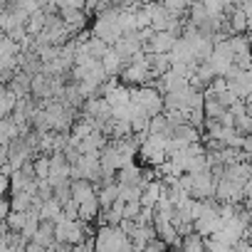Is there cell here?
Instances as JSON below:
<instances>
[{
  "mask_svg": "<svg viewBox=\"0 0 252 252\" xmlns=\"http://www.w3.org/2000/svg\"><path fill=\"white\" fill-rule=\"evenodd\" d=\"M242 151H245V156H247V161L252 158V134H245V139H242Z\"/></svg>",
  "mask_w": 252,
  "mask_h": 252,
  "instance_id": "30bf717a",
  "label": "cell"
},
{
  "mask_svg": "<svg viewBox=\"0 0 252 252\" xmlns=\"http://www.w3.org/2000/svg\"><path fill=\"white\" fill-rule=\"evenodd\" d=\"M96 193H99V186L94 181H89V178H74L72 181V198L77 203L92 200V198H96Z\"/></svg>",
  "mask_w": 252,
  "mask_h": 252,
  "instance_id": "6da1fadb",
  "label": "cell"
},
{
  "mask_svg": "<svg viewBox=\"0 0 252 252\" xmlns=\"http://www.w3.org/2000/svg\"><path fill=\"white\" fill-rule=\"evenodd\" d=\"M181 250H186V252H200V250H205V237L198 230H190L188 235H183Z\"/></svg>",
  "mask_w": 252,
  "mask_h": 252,
  "instance_id": "ba28073f",
  "label": "cell"
},
{
  "mask_svg": "<svg viewBox=\"0 0 252 252\" xmlns=\"http://www.w3.org/2000/svg\"><path fill=\"white\" fill-rule=\"evenodd\" d=\"M141 178H144V168L136 166V163L124 166V168H119V173H116V181H119V183H139V186H141Z\"/></svg>",
  "mask_w": 252,
  "mask_h": 252,
  "instance_id": "8992f818",
  "label": "cell"
},
{
  "mask_svg": "<svg viewBox=\"0 0 252 252\" xmlns=\"http://www.w3.org/2000/svg\"><path fill=\"white\" fill-rule=\"evenodd\" d=\"M60 10H87V0H60Z\"/></svg>",
  "mask_w": 252,
  "mask_h": 252,
  "instance_id": "9c48e42d",
  "label": "cell"
},
{
  "mask_svg": "<svg viewBox=\"0 0 252 252\" xmlns=\"http://www.w3.org/2000/svg\"><path fill=\"white\" fill-rule=\"evenodd\" d=\"M144 5H149V3H163V0H141Z\"/></svg>",
  "mask_w": 252,
  "mask_h": 252,
  "instance_id": "8fae6325",
  "label": "cell"
},
{
  "mask_svg": "<svg viewBox=\"0 0 252 252\" xmlns=\"http://www.w3.org/2000/svg\"><path fill=\"white\" fill-rule=\"evenodd\" d=\"M101 64H104V69H106V74H109V77H119L126 62H124V57H121V55H119V52L111 47V50H109V52L101 57Z\"/></svg>",
  "mask_w": 252,
  "mask_h": 252,
  "instance_id": "5b68a950",
  "label": "cell"
},
{
  "mask_svg": "<svg viewBox=\"0 0 252 252\" xmlns=\"http://www.w3.org/2000/svg\"><path fill=\"white\" fill-rule=\"evenodd\" d=\"M18 92L13 89V87H8V84H3V101H0V116H10L13 111H15V106H18Z\"/></svg>",
  "mask_w": 252,
  "mask_h": 252,
  "instance_id": "52a82bcc",
  "label": "cell"
},
{
  "mask_svg": "<svg viewBox=\"0 0 252 252\" xmlns=\"http://www.w3.org/2000/svg\"><path fill=\"white\" fill-rule=\"evenodd\" d=\"M106 144H109V136H106L101 129H94L89 136H84V139H82L79 149H82L84 154H96V156H99V154H101V149H104Z\"/></svg>",
  "mask_w": 252,
  "mask_h": 252,
  "instance_id": "7a4b0ae2",
  "label": "cell"
},
{
  "mask_svg": "<svg viewBox=\"0 0 252 252\" xmlns=\"http://www.w3.org/2000/svg\"><path fill=\"white\" fill-rule=\"evenodd\" d=\"M60 15H62V20H64V25L77 35L79 30H84L87 28V10H60Z\"/></svg>",
  "mask_w": 252,
  "mask_h": 252,
  "instance_id": "277c9868",
  "label": "cell"
},
{
  "mask_svg": "<svg viewBox=\"0 0 252 252\" xmlns=\"http://www.w3.org/2000/svg\"><path fill=\"white\" fill-rule=\"evenodd\" d=\"M227 23H230V28H232V35H245V32L250 30V18H247V13H245L242 5H235V8L227 13Z\"/></svg>",
  "mask_w": 252,
  "mask_h": 252,
  "instance_id": "3957f363",
  "label": "cell"
}]
</instances>
